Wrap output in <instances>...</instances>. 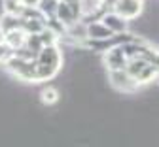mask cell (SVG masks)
I'll return each mask as SVG.
<instances>
[{"mask_svg": "<svg viewBox=\"0 0 159 147\" xmlns=\"http://www.w3.org/2000/svg\"><path fill=\"white\" fill-rule=\"evenodd\" d=\"M114 11L127 21L133 17H138L142 11V0H119L114 8Z\"/></svg>", "mask_w": 159, "mask_h": 147, "instance_id": "2", "label": "cell"}, {"mask_svg": "<svg viewBox=\"0 0 159 147\" xmlns=\"http://www.w3.org/2000/svg\"><path fill=\"white\" fill-rule=\"evenodd\" d=\"M19 2H21V6H25V8H38L42 0H19Z\"/></svg>", "mask_w": 159, "mask_h": 147, "instance_id": "12", "label": "cell"}, {"mask_svg": "<svg viewBox=\"0 0 159 147\" xmlns=\"http://www.w3.org/2000/svg\"><path fill=\"white\" fill-rule=\"evenodd\" d=\"M59 2H61V0H42L38 8H40V10H42V11L46 13V17H53V15L57 13Z\"/></svg>", "mask_w": 159, "mask_h": 147, "instance_id": "10", "label": "cell"}, {"mask_svg": "<svg viewBox=\"0 0 159 147\" xmlns=\"http://www.w3.org/2000/svg\"><path fill=\"white\" fill-rule=\"evenodd\" d=\"M127 60L129 58H127V55H125L121 45L108 49L106 55H104V64L108 66V70H121V68H125Z\"/></svg>", "mask_w": 159, "mask_h": 147, "instance_id": "3", "label": "cell"}, {"mask_svg": "<svg viewBox=\"0 0 159 147\" xmlns=\"http://www.w3.org/2000/svg\"><path fill=\"white\" fill-rule=\"evenodd\" d=\"M110 81H112V85L119 91H123V93H131L134 91L140 83H138L125 68L121 70H110Z\"/></svg>", "mask_w": 159, "mask_h": 147, "instance_id": "1", "label": "cell"}, {"mask_svg": "<svg viewBox=\"0 0 159 147\" xmlns=\"http://www.w3.org/2000/svg\"><path fill=\"white\" fill-rule=\"evenodd\" d=\"M27 40H29V32L25 28H15L4 34V44L8 45V49L13 53L17 49H21L27 45Z\"/></svg>", "mask_w": 159, "mask_h": 147, "instance_id": "4", "label": "cell"}, {"mask_svg": "<svg viewBox=\"0 0 159 147\" xmlns=\"http://www.w3.org/2000/svg\"><path fill=\"white\" fill-rule=\"evenodd\" d=\"M61 66L57 64H46V62H38L36 60V72H38V79H51Z\"/></svg>", "mask_w": 159, "mask_h": 147, "instance_id": "8", "label": "cell"}, {"mask_svg": "<svg viewBox=\"0 0 159 147\" xmlns=\"http://www.w3.org/2000/svg\"><path fill=\"white\" fill-rule=\"evenodd\" d=\"M157 74H159V68H157L155 64H152V62H150V64H148V66H146V68H144L140 74L136 76V81L142 85V83H148V81H152V79H153Z\"/></svg>", "mask_w": 159, "mask_h": 147, "instance_id": "9", "label": "cell"}, {"mask_svg": "<svg viewBox=\"0 0 159 147\" xmlns=\"http://www.w3.org/2000/svg\"><path fill=\"white\" fill-rule=\"evenodd\" d=\"M38 62H46V64H57L61 66V53H59V49L53 45H44L42 51H40L38 55Z\"/></svg>", "mask_w": 159, "mask_h": 147, "instance_id": "7", "label": "cell"}, {"mask_svg": "<svg viewBox=\"0 0 159 147\" xmlns=\"http://www.w3.org/2000/svg\"><path fill=\"white\" fill-rule=\"evenodd\" d=\"M40 100H42L44 104H55V102L59 100V93H57L55 89H46V91H42Z\"/></svg>", "mask_w": 159, "mask_h": 147, "instance_id": "11", "label": "cell"}, {"mask_svg": "<svg viewBox=\"0 0 159 147\" xmlns=\"http://www.w3.org/2000/svg\"><path fill=\"white\" fill-rule=\"evenodd\" d=\"M112 36H114V32L102 23V21H95V23L87 25V38H91V40H108Z\"/></svg>", "mask_w": 159, "mask_h": 147, "instance_id": "6", "label": "cell"}, {"mask_svg": "<svg viewBox=\"0 0 159 147\" xmlns=\"http://www.w3.org/2000/svg\"><path fill=\"white\" fill-rule=\"evenodd\" d=\"M102 23L114 32V34H119V32H127V19L119 17L116 11H110L102 17Z\"/></svg>", "mask_w": 159, "mask_h": 147, "instance_id": "5", "label": "cell"}]
</instances>
